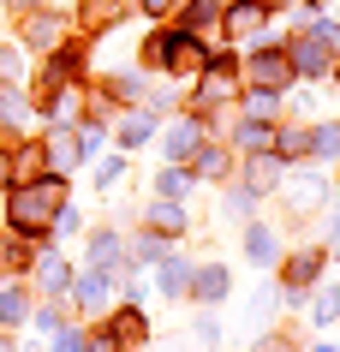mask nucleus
Wrapping results in <instances>:
<instances>
[{
  "label": "nucleus",
  "mask_w": 340,
  "mask_h": 352,
  "mask_svg": "<svg viewBox=\"0 0 340 352\" xmlns=\"http://www.w3.org/2000/svg\"><path fill=\"white\" fill-rule=\"evenodd\" d=\"M60 204H66V186H60V173H48V179H30V186H19L6 197V221L19 227L24 239H42V233L54 227Z\"/></svg>",
  "instance_id": "f257e3e1"
},
{
  "label": "nucleus",
  "mask_w": 340,
  "mask_h": 352,
  "mask_svg": "<svg viewBox=\"0 0 340 352\" xmlns=\"http://www.w3.org/2000/svg\"><path fill=\"white\" fill-rule=\"evenodd\" d=\"M245 84L251 90H286V84H293V60H286L281 48H257V54L245 60Z\"/></svg>",
  "instance_id": "f03ea898"
},
{
  "label": "nucleus",
  "mask_w": 340,
  "mask_h": 352,
  "mask_svg": "<svg viewBox=\"0 0 340 352\" xmlns=\"http://www.w3.org/2000/svg\"><path fill=\"white\" fill-rule=\"evenodd\" d=\"M263 24H269V6H263V0H233V6H227V36H233V42L263 36Z\"/></svg>",
  "instance_id": "7ed1b4c3"
},
{
  "label": "nucleus",
  "mask_w": 340,
  "mask_h": 352,
  "mask_svg": "<svg viewBox=\"0 0 340 352\" xmlns=\"http://www.w3.org/2000/svg\"><path fill=\"white\" fill-rule=\"evenodd\" d=\"M286 204L299 209V215L322 209V204H328V179H322V173H293V186H286Z\"/></svg>",
  "instance_id": "20e7f679"
},
{
  "label": "nucleus",
  "mask_w": 340,
  "mask_h": 352,
  "mask_svg": "<svg viewBox=\"0 0 340 352\" xmlns=\"http://www.w3.org/2000/svg\"><path fill=\"white\" fill-rule=\"evenodd\" d=\"M161 66H173V72H203V48L185 36V30H168V60Z\"/></svg>",
  "instance_id": "39448f33"
},
{
  "label": "nucleus",
  "mask_w": 340,
  "mask_h": 352,
  "mask_svg": "<svg viewBox=\"0 0 340 352\" xmlns=\"http://www.w3.org/2000/svg\"><path fill=\"white\" fill-rule=\"evenodd\" d=\"M144 221H150L161 239H173V233H185V209H179V197H155V204L144 209Z\"/></svg>",
  "instance_id": "423d86ee"
},
{
  "label": "nucleus",
  "mask_w": 340,
  "mask_h": 352,
  "mask_svg": "<svg viewBox=\"0 0 340 352\" xmlns=\"http://www.w3.org/2000/svg\"><path fill=\"white\" fill-rule=\"evenodd\" d=\"M42 155H48V167H54V173H66V167H72L84 149H78V138H72L66 126H54L48 138H42Z\"/></svg>",
  "instance_id": "0eeeda50"
},
{
  "label": "nucleus",
  "mask_w": 340,
  "mask_h": 352,
  "mask_svg": "<svg viewBox=\"0 0 340 352\" xmlns=\"http://www.w3.org/2000/svg\"><path fill=\"white\" fill-rule=\"evenodd\" d=\"M227 287H233V275H227L221 263H209V269H191V293L203 298V305H215V298H227Z\"/></svg>",
  "instance_id": "6e6552de"
},
{
  "label": "nucleus",
  "mask_w": 340,
  "mask_h": 352,
  "mask_svg": "<svg viewBox=\"0 0 340 352\" xmlns=\"http://www.w3.org/2000/svg\"><path fill=\"white\" fill-rule=\"evenodd\" d=\"M286 60H293V72H328V42H322V30H317V42L286 48Z\"/></svg>",
  "instance_id": "1a4fd4ad"
},
{
  "label": "nucleus",
  "mask_w": 340,
  "mask_h": 352,
  "mask_svg": "<svg viewBox=\"0 0 340 352\" xmlns=\"http://www.w3.org/2000/svg\"><path fill=\"white\" fill-rule=\"evenodd\" d=\"M197 144H203V126H197V120H179V126L168 131V155H173V162H191Z\"/></svg>",
  "instance_id": "9d476101"
},
{
  "label": "nucleus",
  "mask_w": 340,
  "mask_h": 352,
  "mask_svg": "<svg viewBox=\"0 0 340 352\" xmlns=\"http://www.w3.org/2000/svg\"><path fill=\"white\" fill-rule=\"evenodd\" d=\"M42 162H48V155H42V144L19 149V155L6 162V179H19V186H30V179H36V173H42Z\"/></svg>",
  "instance_id": "9b49d317"
},
{
  "label": "nucleus",
  "mask_w": 340,
  "mask_h": 352,
  "mask_svg": "<svg viewBox=\"0 0 340 352\" xmlns=\"http://www.w3.org/2000/svg\"><path fill=\"white\" fill-rule=\"evenodd\" d=\"M269 144H275V131H269L263 120H239V131H233V149H251V155H263Z\"/></svg>",
  "instance_id": "f8f14e48"
},
{
  "label": "nucleus",
  "mask_w": 340,
  "mask_h": 352,
  "mask_svg": "<svg viewBox=\"0 0 340 352\" xmlns=\"http://www.w3.org/2000/svg\"><path fill=\"white\" fill-rule=\"evenodd\" d=\"M245 251H251V263H275V257H281L275 227H245Z\"/></svg>",
  "instance_id": "ddd939ff"
},
{
  "label": "nucleus",
  "mask_w": 340,
  "mask_h": 352,
  "mask_svg": "<svg viewBox=\"0 0 340 352\" xmlns=\"http://www.w3.org/2000/svg\"><path fill=\"white\" fill-rule=\"evenodd\" d=\"M36 287H42V293H66V287H72L66 257H42V263H36Z\"/></svg>",
  "instance_id": "4468645a"
},
{
  "label": "nucleus",
  "mask_w": 340,
  "mask_h": 352,
  "mask_svg": "<svg viewBox=\"0 0 340 352\" xmlns=\"http://www.w3.org/2000/svg\"><path fill=\"white\" fill-rule=\"evenodd\" d=\"M126 19V0H84V24L102 30V24H120Z\"/></svg>",
  "instance_id": "2eb2a0df"
},
{
  "label": "nucleus",
  "mask_w": 340,
  "mask_h": 352,
  "mask_svg": "<svg viewBox=\"0 0 340 352\" xmlns=\"http://www.w3.org/2000/svg\"><path fill=\"white\" fill-rule=\"evenodd\" d=\"M275 186H281V162L257 155V162H251V191H275Z\"/></svg>",
  "instance_id": "dca6fc26"
},
{
  "label": "nucleus",
  "mask_w": 340,
  "mask_h": 352,
  "mask_svg": "<svg viewBox=\"0 0 340 352\" xmlns=\"http://www.w3.org/2000/svg\"><path fill=\"white\" fill-rule=\"evenodd\" d=\"M317 251H299V257H293V263H286V280H281V287H304V280H310V275H317Z\"/></svg>",
  "instance_id": "f3484780"
},
{
  "label": "nucleus",
  "mask_w": 340,
  "mask_h": 352,
  "mask_svg": "<svg viewBox=\"0 0 340 352\" xmlns=\"http://www.w3.org/2000/svg\"><path fill=\"white\" fill-rule=\"evenodd\" d=\"M310 155H322V162H335L340 155V126L328 120V126H317V138H310Z\"/></svg>",
  "instance_id": "a211bd4d"
},
{
  "label": "nucleus",
  "mask_w": 340,
  "mask_h": 352,
  "mask_svg": "<svg viewBox=\"0 0 340 352\" xmlns=\"http://www.w3.org/2000/svg\"><path fill=\"white\" fill-rule=\"evenodd\" d=\"M335 316H340V287H322V293H317V311H310V322H317V329H328Z\"/></svg>",
  "instance_id": "6ab92c4d"
},
{
  "label": "nucleus",
  "mask_w": 340,
  "mask_h": 352,
  "mask_svg": "<svg viewBox=\"0 0 340 352\" xmlns=\"http://www.w3.org/2000/svg\"><path fill=\"white\" fill-rule=\"evenodd\" d=\"M120 138H126V144H150L155 138V113H132V120L120 126Z\"/></svg>",
  "instance_id": "aec40b11"
},
{
  "label": "nucleus",
  "mask_w": 340,
  "mask_h": 352,
  "mask_svg": "<svg viewBox=\"0 0 340 352\" xmlns=\"http://www.w3.org/2000/svg\"><path fill=\"white\" fill-rule=\"evenodd\" d=\"M161 293H168V298L191 293V269H185V263H168V269H161Z\"/></svg>",
  "instance_id": "412c9836"
},
{
  "label": "nucleus",
  "mask_w": 340,
  "mask_h": 352,
  "mask_svg": "<svg viewBox=\"0 0 340 352\" xmlns=\"http://www.w3.org/2000/svg\"><path fill=\"white\" fill-rule=\"evenodd\" d=\"M191 179H197V173H185V167H168V173H161L155 186H161V197H185V191H191Z\"/></svg>",
  "instance_id": "4be33fe9"
},
{
  "label": "nucleus",
  "mask_w": 340,
  "mask_h": 352,
  "mask_svg": "<svg viewBox=\"0 0 340 352\" xmlns=\"http://www.w3.org/2000/svg\"><path fill=\"white\" fill-rule=\"evenodd\" d=\"M24 311H30V305H24V293H19V287H6V293H0V322L12 329V322H24Z\"/></svg>",
  "instance_id": "5701e85b"
},
{
  "label": "nucleus",
  "mask_w": 340,
  "mask_h": 352,
  "mask_svg": "<svg viewBox=\"0 0 340 352\" xmlns=\"http://www.w3.org/2000/svg\"><path fill=\"white\" fill-rule=\"evenodd\" d=\"M197 173H203V179H221L227 173V149H203L197 144Z\"/></svg>",
  "instance_id": "b1692460"
},
{
  "label": "nucleus",
  "mask_w": 340,
  "mask_h": 352,
  "mask_svg": "<svg viewBox=\"0 0 340 352\" xmlns=\"http://www.w3.org/2000/svg\"><path fill=\"white\" fill-rule=\"evenodd\" d=\"M137 334H144V316H137V311H120V316H113V340H120V346L137 340Z\"/></svg>",
  "instance_id": "393cba45"
},
{
  "label": "nucleus",
  "mask_w": 340,
  "mask_h": 352,
  "mask_svg": "<svg viewBox=\"0 0 340 352\" xmlns=\"http://www.w3.org/2000/svg\"><path fill=\"white\" fill-rule=\"evenodd\" d=\"M78 298H84V305H102V298H108V275H84L78 280Z\"/></svg>",
  "instance_id": "a878e982"
},
{
  "label": "nucleus",
  "mask_w": 340,
  "mask_h": 352,
  "mask_svg": "<svg viewBox=\"0 0 340 352\" xmlns=\"http://www.w3.org/2000/svg\"><path fill=\"white\" fill-rule=\"evenodd\" d=\"M90 257H95V269L113 263V257H120V239H113V233H95V239H90Z\"/></svg>",
  "instance_id": "bb28decb"
},
{
  "label": "nucleus",
  "mask_w": 340,
  "mask_h": 352,
  "mask_svg": "<svg viewBox=\"0 0 340 352\" xmlns=\"http://www.w3.org/2000/svg\"><path fill=\"white\" fill-rule=\"evenodd\" d=\"M275 149H281V155H304V149H310V138H304L299 126H286L281 138H275Z\"/></svg>",
  "instance_id": "cd10ccee"
},
{
  "label": "nucleus",
  "mask_w": 340,
  "mask_h": 352,
  "mask_svg": "<svg viewBox=\"0 0 340 352\" xmlns=\"http://www.w3.org/2000/svg\"><path fill=\"white\" fill-rule=\"evenodd\" d=\"M48 42L60 48V24H48V19H30V48H48Z\"/></svg>",
  "instance_id": "c85d7f7f"
},
{
  "label": "nucleus",
  "mask_w": 340,
  "mask_h": 352,
  "mask_svg": "<svg viewBox=\"0 0 340 352\" xmlns=\"http://www.w3.org/2000/svg\"><path fill=\"white\" fill-rule=\"evenodd\" d=\"M251 197H257V191H227L221 215H227V221H239V215H245V209H251Z\"/></svg>",
  "instance_id": "c756f323"
},
{
  "label": "nucleus",
  "mask_w": 340,
  "mask_h": 352,
  "mask_svg": "<svg viewBox=\"0 0 340 352\" xmlns=\"http://www.w3.org/2000/svg\"><path fill=\"white\" fill-rule=\"evenodd\" d=\"M108 186H120V162H102V167H95V191H108Z\"/></svg>",
  "instance_id": "7c9ffc66"
},
{
  "label": "nucleus",
  "mask_w": 340,
  "mask_h": 352,
  "mask_svg": "<svg viewBox=\"0 0 340 352\" xmlns=\"http://www.w3.org/2000/svg\"><path fill=\"white\" fill-rule=\"evenodd\" d=\"M263 113H275V90H257V96H251V120H263Z\"/></svg>",
  "instance_id": "2f4dec72"
},
{
  "label": "nucleus",
  "mask_w": 340,
  "mask_h": 352,
  "mask_svg": "<svg viewBox=\"0 0 340 352\" xmlns=\"http://www.w3.org/2000/svg\"><path fill=\"white\" fill-rule=\"evenodd\" d=\"M144 60H150V66H161V60H168V36H155V42H144Z\"/></svg>",
  "instance_id": "473e14b6"
},
{
  "label": "nucleus",
  "mask_w": 340,
  "mask_h": 352,
  "mask_svg": "<svg viewBox=\"0 0 340 352\" xmlns=\"http://www.w3.org/2000/svg\"><path fill=\"white\" fill-rule=\"evenodd\" d=\"M191 340H203V346H215V340H221V329H215V322H209V316H203V322L191 329Z\"/></svg>",
  "instance_id": "72a5a7b5"
},
{
  "label": "nucleus",
  "mask_w": 340,
  "mask_h": 352,
  "mask_svg": "<svg viewBox=\"0 0 340 352\" xmlns=\"http://www.w3.org/2000/svg\"><path fill=\"white\" fill-rule=\"evenodd\" d=\"M0 120H24V102H19V96H0Z\"/></svg>",
  "instance_id": "f704fd0d"
},
{
  "label": "nucleus",
  "mask_w": 340,
  "mask_h": 352,
  "mask_svg": "<svg viewBox=\"0 0 340 352\" xmlns=\"http://www.w3.org/2000/svg\"><path fill=\"white\" fill-rule=\"evenodd\" d=\"M54 352H84V340H78L72 329H60V340H54Z\"/></svg>",
  "instance_id": "c9c22d12"
},
{
  "label": "nucleus",
  "mask_w": 340,
  "mask_h": 352,
  "mask_svg": "<svg viewBox=\"0 0 340 352\" xmlns=\"http://www.w3.org/2000/svg\"><path fill=\"white\" fill-rule=\"evenodd\" d=\"M0 72H6V78H19V72H24V54H0Z\"/></svg>",
  "instance_id": "e433bc0d"
},
{
  "label": "nucleus",
  "mask_w": 340,
  "mask_h": 352,
  "mask_svg": "<svg viewBox=\"0 0 340 352\" xmlns=\"http://www.w3.org/2000/svg\"><path fill=\"white\" fill-rule=\"evenodd\" d=\"M173 0H144V12H168Z\"/></svg>",
  "instance_id": "4c0bfd02"
},
{
  "label": "nucleus",
  "mask_w": 340,
  "mask_h": 352,
  "mask_svg": "<svg viewBox=\"0 0 340 352\" xmlns=\"http://www.w3.org/2000/svg\"><path fill=\"white\" fill-rule=\"evenodd\" d=\"M263 352H286V346H275V340H269V346H263Z\"/></svg>",
  "instance_id": "58836bf2"
},
{
  "label": "nucleus",
  "mask_w": 340,
  "mask_h": 352,
  "mask_svg": "<svg viewBox=\"0 0 340 352\" xmlns=\"http://www.w3.org/2000/svg\"><path fill=\"white\" fill-rule=\"evenodd\" d=\"M0 179H6V155H0Z\"/></svg>",
  "instance_id": "ea45409f"
},
{
  "label": "nucleus",
  "mask_w": 340,
  "mask_h": 352,
  "mask_svg": "<svg viewBox=\"0 0 340 352\" xmlns=\"http://www.w3.org/2000/svg\"><path fill=\"white\" fill-rule=\"evenodd\" d=\"M0 352H12V340H0Z\"/></svg>",
  "instance_id": "a19ab883"
},
{
  "label": "nucleus",
  "mask_w": 340,
  "mask_h": 352,
  "mask_svg": "<svg viewBox=\"0 0 340 352\" xmlns=\"http://www.w3.org/2000/svg\"><path fill=\"white\" fill-rule=\"evenodd\" d=\"M317 352H340V346H317Z\"/></svg>",
  "instance_id": "79ce46f5"
},
{
  "label": "nucleus",
  "mask_w": 340,
  "mask_h": 352,
  "mask_svg": "<svg viewBox=\"0 0 340 352\" xmlns=\"http://www.w3.org/2000/svg\"><path fill=\"white\" fill-rule=\"evenodd\" d=\"M317 6H328V0H317Z\"/></svg>",
  "instance_id": "37998d69"
}]
</instances>
